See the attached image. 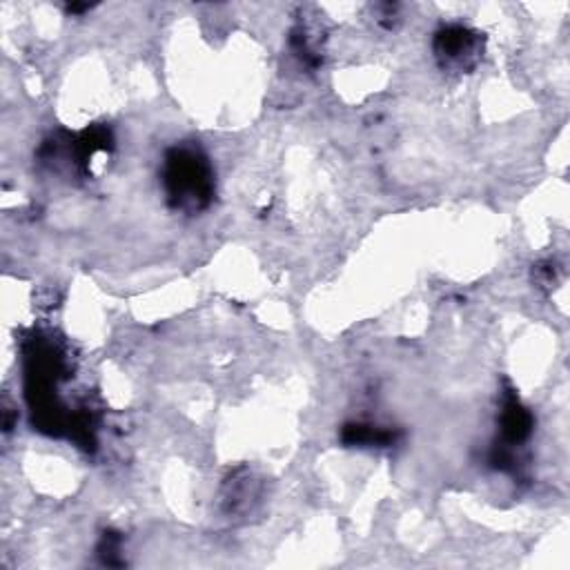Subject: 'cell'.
Wrapping results in <instances>:
<instances>
[{
	"label": "cell",
	"mask_w": 570,
	"mask_h": 570,
	"mask_svg": "<svg viewBox=\"0 0 570 570\" xmlns=\"http://www.w3.org/2000/svg\"><path fill=\"white\" fill-rule=\"evenodd\" d=\"M163 187L167 203L183 214L203 212L214 198V169L194 145H174L165 154Z\"/></svg>",
	"instance_id": "cell-1"
},
{
	"label": "cell",
	"mask_w": 570,
	"mask_h": 570,
	"mask_svg": "<svg viewBox=\"0 0 570 570\" xmlns=\"http://www.w3.org/2000/svg\"><path fill=\"white\" fill-rule=\"evenodd\" d=\"M441 69L452 73L472 71L483 56V36L463 24L441 27L432 42Z\"/></svg>",
	"instance_id": "cell-2"
},
{
	"label": "cell",
	"mask_w": 570,
	"mask_h": 570,
	"mask_svg": "<svg viewBox=\"0 0 570 570\" xmlns=\"http://www.w3.org/2000/svg\"><path fill=\"white\" fill-rule=\"evenodd\" d=\"M343 441L347 445H392L396 432L370 423H350L343 428Z\"/></svg>",
	"instance_id": "cell-3"
}]
</instances>
